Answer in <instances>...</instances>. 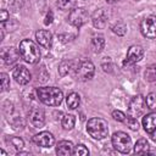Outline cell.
Returning <instances> with one entry per match:
<instances>
[{
	"label": "cell",
	"instance_id": "cell-1",
	"mask_svg": "<svg viewBox=\"0 0 156 156\" xmlns=\"http://www.w3.org/2000/svg\"><path fill=\"white\" fill-rule=\"evenodd\" d=\"M37 95L39 100L49 106H57L62 102L63 94L56 87H43L37 89Z\"/></svg>",
	"mask_w": 156,
	"mask_h": 156
},
{
	"label": "cell",
	"instance_id": "cell-2",
	"mask_svg": "<svg viewBox=\"0 0 156 156\" xmlns=\"http://www.w3.org/2000/svg\"><path fill=\"white\" fill-rule=\"evenodd\" d=\"M18 51L21 57L28 63H37L40 58V50L38 45L30 39H23L20 43Z\"/></svg>",
	"mask_w": 156,
	"mask_h": 156
},
{
	"label": "cell",
	"instance_id": "cell-3",
	"mask_svg": "<svg viewBox=\"0 0 156 156\" xmlns=\"http://www.w3.org/2000/svg\"><path fill=\"white\" fill-rule=\"evenodd\" d=\"M87 132L94 139H104L105 136H107L108 133L107 122L100 117H93L87 123Z\"/></svg>",
	"mask_w": 156,
	"mask_h": 156
},
{
	"label": "cell",
	"instance_id": "cell-4",
	"mask_svg": "<svg viewBox=\"0 0 156 156\" xmlns=\"http://www.w3.org/2000/svg\"><path fill=\"white\" fill-rule=\"evenodd\" d=\"M111 140H112L113 147L118 152H121V154H127L132 149V139L124 132H116L112 135V139Z\"/></svg>",
	"mask_w": 156,
	"mask_h": 156
},
{
	"label": "cell",
	"instance_id": "cell-5",
	"mask_svg": "<svg viewBox=\"0 0 156 156\" xmlns=\"http://www.w3.org/2000/svg\"><path fill=\"white\" fill-rule=\"evenodd\" d=\"M94 72H95V67H94V63L89 60H82L79 61V63L74 68V76L77 79L79 80H89L93 78L94 76Z\"/></svg>",
	"mask_w": 156,
	"mask_h": 156
},
{
	"label": "cell",
	"instance_id": "cell-6",
	"mask_svg": "<svg viewBox=\"0 0 156 156\" xmlns=\"http://www.w3.org/2000/svg\"><path fill=\"white\" fill-rule=\"evenodd\" d=\"M88 18H89V15H88V11L83 7H76L73 10H71V12L68 13V22L74 26V27H82L83 24H85L88 22Z\"/></svg>",
	"mask_w": 156,
	"mask_h": 156
},
{
	"label": "cell",
	"instance_id": "cell-7",
	"mask_svg": "<svg viewBox=\"0 0 156 156\" xmlns=\"http://www.w3.org/2000/svg\"><path fill=\"white\" fill-rule=\"evenodd\" d=\"M140 32L145 38H156V16L145 17L140 23Z\"/></svg>",
	"mask_w": 156,
	"mask_h": 156
},
{
	"label": "cell",
	"instance_id": "cell-8",
	"mask_svg": "<svg viewBox=\"0 0 156 156\" xmlns=\"http://www.w3.org/2000/svg\"><path fill=\"white\" fill-rule=\"evenodd\" d=\"M145 105H146L145 104V99L141 95L134 96L130 100L129 105H128V116L138 118L139 116L143 115V112L145 110Z\"/></svg>",
	"mask_w": 156,
	"mask_h": 156
},
{
	"label": "cell",
	"instance_id": "cell-9",
	"mask_svg": "<svg viewBox=\"0 0 156 156\" xmlns=\"http://www.w3.org/2000/svg\"><path fill=\"white\" fill-rule=\"evenodd\" d=\"M20 51L13 48V46H6V48H2L1 49V52H0V57H1V61L7 65V66H11L13 63H16L20 58Z\"/></svg>",
	"mask_w": 156,
	"mask_h": 156
},
{
	"label": "cell",
	"instance_id": "cell-10",
	"mask_svg": "<svg viewBox=\"0 0 156 156\" xmlns=\"http://www.w3.org/2000/svg\"><path fill=\"white\" fill-rule=\"evenodd\" d=\"M144 56V50L140 45H132L127 51V57L124 61V65H134L139 62Z\"/></svg>",
	"mask_w": 156,
	"mask_h": 156
},
{
	"label": "cell",
	"instance_id": "cell-11",
	"mask_svg": "<svg viewBox=\"0 0 156 156\" xmlns=\"http://www.w3.org/2000/svg\"><path fill=\"white\" fill-rule=\"evenodd\" d=\"M12 76H13V78H15V80H16L18 84H21V85L28 84V83L30 82V79H32L30 72H29L24 66H22V65L17 66V67L13 69Z\"/></svg>",
	"mask_w": 156,
	"mask_h": 156
},
{
	"label": "cell",
	"instance_id": "cell-12",
	"mask_svg": "<svg viewBox=\"0 0 156 156\" xmlns=\"http://www.w3.org/2000/svg\"><path fill=\"white\" fill-rule=\"evenodd\" d=\"M33 143L41 147H50L55 143V138L50 132H40L33 136Z\"/></svg>",
	"mask_w": 156,
	"mask_h": 156
},
{
	"label": "cell",
	"instance_id": "cell-13",
	"mask_svg": "<svg viewBox=\"0 0 156 156\" xmlns=\"http://www.w3.org/2000/svg\"><path fill=\"white\" fill-rule=\"evenodd\" d=\"M28 118H29V122L30 124L34 127V128H40L44 126L45 123V113L41 108L39 107H34L29 111V115H28Z\"/></svg>",
	"mask_w": 156,
	"mask_h": 156
},
{
	"label": "cell",
	"instance_id": "cell-14",
	"mask_svg": "<svg viewBox=\"0 0 156 156\" xmlns=\"http://www.w3.org/2000/svg\"><path fill=\"white\" fill-rule=\"evenodd\" d=\"M35 39L39 45H41L43 48H46V49H49L52 44V34L46 29H39L35 33Z\"/></svg>",
	"mask_w": 156,
	"mask_h": 156
},
{
	"label": "cell",
	"instance_id": "cell-15",
	"mask_svg": "<svg viewBox=\"0 0 156 156\" xmlns=\"http://www.w3.org/2000/svg\"><path fill=\"white\" fill-rule=\"evenodd\" d=\"M91 22L94 24V27L96 28H104L106 26L107 22V15L102 9H99L94 12L93 17H91Z\"/></svg>",
	"mask_w": 156,
	"mask_h": 156
},
{
	"label": "cell",
	"instance_id": "cell-16",
	"mask_svg": "<svg viewBox=\"0 0 156 156\" xmlns=\"http://www.w3.org/2000/svg\"><path fill=\"white\" fill-rule=\"evenodd\" d=\"M143 127L149 134L156 129V112H150L143 117Z\"/></svg>",
	"mask_w": 156,
	"mask_h": 156
},
{
	"label": "cell",
	"instance_id": "cell-17",
	"mask_svg": "<svg viewBox=\"0 0 156 156\" xmlns=\"http://www.w3.org/2000/svg\"><path fill=\"white\" fill-rule=\"evenodd\" d=\"M73 149H74V146L69 140H61L56 145V154L61 155V156H68V155L73 154Z\"/></svg>",
	"mask_w": 156,
	"mask_h": 156
},
{
	"label": "cell",
	"instance_id": "cell-18",
	"mask_svg": "<svg viewBox=\"0 0 156 156\" xmlns=\"http://www.w3.org/2000/svg\"><path fill=\"white\" fill-rule=\"evenodd\" d=\"M74 68H76V66H74V62L73 61H71V60H63L58 65V73H60V76L65 77L68 73H71L72 71H74Z\"/></svg>",
	"mask_w": 156,
	"mask_h": 156
},
{
	"label": "cell",
	"instance_id": "cell-19",
	"mask_svg": "<svg viewBox=\"0 0 156 156\" xmlns=\"http://www.w3.org/2000/svg\"><path fill=\"white\" fill-rule=\"evenodd\" d=\"M104 46H105V39H104V37H101V35L93 37V39L90 41V48H91V50L95 54L101 52L102 49H104Z\"/></svg>",
	"mask_w": 156,
	"mask_h": 156
},
{
	"label": "cell",
	"instance_id": "cell-20",
	"mask_svg": "<svg viewBox=\"0 0 156 156\" xmlns=\"http://www.w3.org/2000/svg\"><path fill=\"white\" fill-rule=\"evenodd\" d=\"M150 150L149 143L146 141V139H139L135 145H134V152L135 154H147V151Z\"/></svg>",
	"mask_w": 156,
	"mask_h": 156
},
{
	"label": "cell",
	"instance_id": "cell-21",
	"mask_svg": "<svg viewBox=\"0 0 156 156\" xmlns=\"http://www.w3.org/2000/svg\"><path fill=\"white\" fill-rule=\"evenodd\" d=\"M66 104H67V106H68L69 108L74 110V108H77V107L79 106V104H80V96H79L77 93H71V94L67 96V99H66Z\"/></svg>",
	"mask_w": 156,
	"mask_h": 156
},
{
	"label": "cell",
	"instance_id": "cell-22",
	"mask_svg": "<svg viewBox=\"0 0 156 156\" xmlns=\"http://www.w3.org/2000/svg\"><path fill=\"white\" fill-rule=\"evenodd\" d=\"M56 4L61 10H73L76 9L78 0H57Z\"/></svg>",
	"mask_w": 156,
	"mask_h": 156
},
{
	"label": "cell",
	"instance_id": "cell-23",
	"mask_svg": "<svg viewBox=\"0 0 156 156\" xmlns=\"http://www.w3.org/2000/svg\"><path fill=\"white\" fill-rule=\"evenodd\" d=\"M61 124H62L63 129H66V130L72 129V128L74 127V124H76V118H74V116H73V115H65V117L62 118Z\"/></svg>",
	"mask_w": 156,
	"mask_h": 156
},
{
	"label": "cell",
	"instance_id": "cell-24",
	"mask_svg": "<svg viewBox=\"0 0 156 156\" xmlns=\"http://www.w3.org/2000/svg\"><path fill=\"white\" fill-rule=\"evenodd\" d=\"M144 77L147 82H155L156 80V65L147 67L145 73H144Z\"/></svg>",
	"mask_w": 156,
	"mask_h": 156
},
{
	"label": "cell",
	"instance_id": "cell-25",
	"mask_svg": "<svg viewBox=\"0 0 156 156\" xmlns=\"http://www.w3.org/2000/svg\"><path fill=\"white\" fill-rule=\"evenodd\" d=\"M112 32L115 33V34H117V35H124L126 33H127V26L123 23V22H118L117 24H115L113 27H112Z\"/></svg>",
	"mask_w": 156,
	"mask_h": 156
},
{
	"label": "cell",
	"instance_id": "cell-26",
	"mask_svg": "<svg viewBox=\"0 0 156 156\" xmlns=\"http://www.w3.org/2000/svg\"><path fill=\"white\" fill-rule=\"evenodd\" d=\"M145 104H146L147 108L156 110V93H150L145 99Z\"/></svg>",
	"mask_w": 156,
	"mask_h": 156
},
{
	"label": "cell",
	"instance_id": "cell-27",
	"mask_svg": "<svg viewBox=\"0 0 156 156\" xmlns=\"http://www.w3.org/2000/svg\"><path fill=\"white\" fill-rule=\"evenodd\" d=\"M73 155H76V156H85V155H89V150L85 147V145L78 144L73 149Z\"/></svg>",
	"mask_w": 156,
	"mask_h": 156
},
{
	"label": "cell",
	"instance_id": "cell-28",
	"mask_svg": "<svg viewBox=\"0 0 156 156\" xmlns=\"http://www.w3.org/2000/svg\"><path fill=\"white\" fill-rule=\"evenodd\" d=\"M9 141L11 143V145L16 149V150H21L23 146H24V141L20 138V136H11L9 139Z\"/></svg>",
	"mask_w": 156,
	"mask_h": 156
},
{
	"label": "cell",
	"instance_id": "cell-29",
	"mask_svg": "<svg viewBox=\"0 0 156 156\" xmlns=\"http://www.w3.org/2000/svg\"><path fill=\"white\" fill-rule=\"evenodd\" d=\"M124 123L132 129V130H138L139 129V123H138V119L135 118V117H128V118H126V121H124Z\"/></svg>",
	"mask_w": 156,
	"mask_h": 156
},
{
	"label": "cell",
	"instance_id": "cell-30",
	"mask_svg": "<svg viewBox=\"0 0 156 156\" xmlns=\"http://www.w3.org/2000/svg\"><path fill=\"white\" fill-rule=\"evenodd\" d=\"M0 77H1V90L5 91L10 87V78H9V76L6 73H1Z\"/></svg>",
	"mask_w": 156,
	"mask_h": 156
},
{
	"label": "cell",
	"instance_id": "cell-31",
	"mask_svg": "<svg viewBox=\"0 0 156 156\" xmlns=\"http://www.w3.org/2000/svg\"><path fill=\"white\" fill-rule=\"evenodd\" d=\"M112 117H113V119H116L118 122H124L126 121V115L122 111H119V110L112 111Z\"/></svg>",
	"mask_w": 156,
	"mask_h": 156
},
{
	"label": "cell",
	"instance_id": "cell-32",
	"mask_svg": "<svg viewBox=\"0 0 156 156\" xmlns=\"http://www.w3.org/2000/svg\"><path fill=\"white\" fill-rule=\"evenodd\" d=\"M52 18H54L52 11H49V12L46 13V16H45V20H44V24H46V26L51 24V23H52Z\"/></svg>",
	"mask_w": 156,
	"mask_h": 156
},
{
	"label": "cell",
	"instance_id": "cell-33",
	"mask_svg": "<svg viewBox=\"0 0 156 156\" xmlns=\"http://www.w3.org/2000/svg\"><path fill=\"white\" fill-rule=\"evenodd\" d=\"M9 17H10V16H9V12H7L6 10H1V11H0V21H1L2 23H5V22L9 20Z\"/></svg>",
	"mask_w": 156,
	"mask_h": 156
},
{
	"label": "cell",
	"instance_id": "cell-34",
	"mask_svg": "<svg viewBox=\"0 0 156 156\" xmlns=\"http://www.w3.org/2000/svg\"><path fill=\"white\" fill-rule=\"evenodd\" d=\"M17 156H30L29 152H22V151H18L17 152Z\"/></svg>",
	"mask_w": 156,
	"mask_h": 156
},
{
	"label": "cell",
	"instance_id": "cell-35",
	"mask_svg": "<svg viewBox=\"0 0 156 156\" xmlns=\"http://www.w3.org/2000/svg\"><path fill=\"white\" fill-rule=\"evenodd\" d=\"M151 138H152V140H154V141H156V129L151 133Z\"/></svg>",
	"mask_w": 156,
	"mask_h": 156
},
{
	"label": "cell",
	"instance_id": "cell-36",
	"mask_svg": "<svg viewBox=\"0 0 156 156\" xmlns=\"http://www.w3.org/2000/svg\"><path fill=\"white\" fill-rule=\"evenodd\" d=\"M108 4H113V2H117V1H119V0H106Z\"/></svg>",
	"mask_w": 156,
	"mask_h": 156
},
{
	"label": "cell",
	"instance_id": "cell-37",
	"mask_svg": "<svg viewBox=\"0 0 156 156\" xmlns=\"http://www.w3.org/2000/svg\"><path fill=\"white\" fill-rule=\"evenodd\" d=\"M0 154H1V155H4V156H5V155H7V154H6L4 150H0Z\"/></svg>",
	"mask_w": 156,
	"mask_h": 156
}]
</instances>
